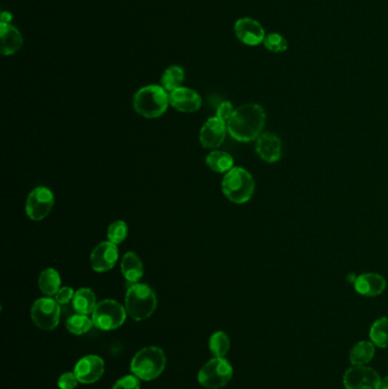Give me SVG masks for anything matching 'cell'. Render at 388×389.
<instances>
[{
    "instance_id": "484cf974",
    "label": "cell",
    "mask_w": 388,
    "mask_h": 389,
    "mask_svg": "<svg viewBox=\"0 0 388 389\" xmlns=\"http://www.w3.org/2000/svg\"><path fill=\"white\" fill-rule=\"evenodd\" d=\"M211 352L216 358H225L231 349V339L225 332H216L210 338Z\"/></svg>"
},
{
    "instance_id": "4fadbf2b",
    "label": "cell",
    "mask_w": 388,
    "mask_h": 389,
    "mask_svg": "<svg viewBox=\"0 0 388 389\" xmlns=\"http://www.w3.org/2000/svg\"><path fill=\"white\" fill-rule=\"evenodd\" d=\"M104 371L105 363L97 355H88L81 358L74 369L75 376L81 383H96L103 377Z\"/></svg>"
},
{
    "instance_id": "4dcf8cb0",
    "label": "cell",
    "mask_w": 388,
    "mask_h": 389,
    "mask_svg": "<svg viewBox=\"0 0 388 389\" xmlns=\"http://www.w3.org/2000/svg\"><path fill=\"white\" fill-rule=\"evenodd\" d=\"M79 380L74 372H67L58 379V387L61 389H75Z\"/></svg>"
},
{
    "instance_id": "d4e9b609",
    "label": "cell",
    "mask_w": 388,
    "mask_h": 389,
    "mask_svg": "<svg viewBox=\"0 0 388 389\" xmlns=\"http://www.w3.org/2000/svg\"><path fill=\"white\" fill-rule=\"evenodd\" d=\"M370 339L374 345L380 349L388 347V318L382 317L375 321L371 326Z\"/></svg>"
},
{
    "instance_id": "836d02e7",
    "label": "cell",
    "mask_w": 388,
    "mask_h": 389,
    "mask_svg": "<svg viewBox=\"0 0 388 389\" xmlns=\"http://www.w3.org/2000/svg\"><path fill=\"white\" fill-rule=\"evenodd\" d=\"M12 21V14L9 12L1 13V18H0V23H9Z\"/></svg>"
},
{
    "instance_id": "e0dca14e",
    "label": "cell",
    "mask_w": 388,
    "mask_h": 389,
    "mask_svg": "<svg viewBox=\"0 0 388 389\" xmlns=\"http://www.w3.org/2000/svg\"><path fill=\"white\" fill-rule=\"evenodd\" d=\"M387 287V281L379 273L368 272L357 275V280L354 281V288L360 295L365 297H376L382 295Z\"/></svg>"
},
{
    "instance_id": "6da1fadb",
    "label": "cell",
    "mask_w": 388,
    "mask_h": 389,
    "mask_svg": "<svg viewBox=\"0 0 388 389\" xmlns=\"http://www.w3.org/2000/svg\"><path fill=\"white\" fill-rule=\"evenodd\" d=\"M267 114L259 104H245L235 109L228 121L229 135L239 143L256 141L265 129Z\"/></svg>"
},
{
    "instance_id": "2e32d148",
    "label": "cell",
    "mask_w": 388,
    "mask_h": 389,
    "mask_svg": "<svg viewBox=\"0 0 388 389\" xmlns=\"http://www.w3.org/2000/svg\"><path fill=\"white\" fill-rule=\"evenodd\" d=\"M256 153L267 163H276L282 156V143L275 133H262L256 139Z\"/></svg>"
},
{
    "instance_id": "8992f818",
    "label": "cell",
    "mask_w": 388,
    "mask_h": 389,
    "mask_svg": "<svg viewBox=\"0 0 388 389\" xmlns=\"http://www.w3.org/2000/svg\"><path fill=\"white\" fill-rule=\"evenodd\" d=\"M92 319L98 329L105 332L118 329L126 322L127 309L116 301L104 300L97 304Z\"/></svg>"
},
{
    "instance_id": "8fae6325",
    "label": "cell",
    "mask_w": 388,
    "mask_h": 389,
    "mask_svg": "<svg viewBox=\"0 0 388 389\" xmlns=\"http://www.w3.org/2000/svg\"><path fill=\"white\" fill-rule=\"evenodd\" d=\"M227 131V122L218 116H214L209 119L201 128L199 132V141L205 148H218L225 141Z\"/></svg>"
},
{
    "instance_id": "7a4b0ae2",
    "label": "cell",
    "mask_w": 388,
    "mask_h": 389,
    "mask_svg": "<svg viewBox=\"0 0 388 389\" xmlns=\"http://www.w3.org/2000/svg\"><path fill=\"white\" fill-rule=\"evenodd\" d=\"M169 105L170 101L167 90L155 84L139 89L133 97L135 112L147 119L160 118L167 112Z\"/></svg>"
},
{
    "instance_id": "cb8c5ba5",
    "label": "cell",
    "mask_w": 388,
    "mask_h": 389,
    "mask_svg": "<svg viewBox=\"0 0 388 389\" xmlns=\"http://www.w3.org/2000/svg\"><path fill=\"white\" fill-rule=\"evenodd\" d=\"M184 80V71L178 65L170 66L164 71L161 79V86L167 92H171L182 87Z\"/></svg>"
},
{
    "instance_id": "ba28073f",
    "label": "cell",
    "mask_w": 388,
    "mask_h": 389,
    "mask_svg": "<svg viewBox=\"0 0 388 389\" xmlns=\"http://www.w3.org/2000/svg\"><path fill=\"white\" fill-rule=\"evenodd\" d=\"M61 305L52 297L39 298L31 309L32 321L38 328L45 332H52L60 324Z\"/></svg>"
},
{
    "instance_id": "f1b7e54d",
    "label": "cell",
    "mask_w": 388,
    "mask_h": 389,
    "mask_svg": "<svg viewBox=\"0 0 388 389\" xmlns=\"http://www.w3.org/2000/svg\"><path fill=\"white\" fill-rule=\"evenodd\" d=\"M265 47L272 53H284L288 49V43L279 33H269L265 35Z\"/></svg>"
},
{
    "instance_id": "52a82bcc",
    "label": "cell",
    "mask_w": 388,
    "mask_h": 389,
    "mask_svg": "<svg viewBox=\"0 0 388 389\" xmlns=\"http://www.w3.org/2000/svg\"><path fill=\"white\" fill-rule=\"evenodd\" d=\"M233 366L225 358H214L209 361L199 372V383L209 389L225 387L233 378Z\"/></svg>"
},
{
    "instance_id": "5b68a950",
    "label": "cell",
    "mask_w": 388,
    "mask_h": 389,
    "mask_svg": "<svg viewBox=\"0 0 388 389\" xmlns=\"http://www.w3.org/2000/svg\"><path fill=\"white\" fill-rule=\"evenodd\" d=\"M167 366V358L160 347L148 346L139 351L131 361V372L145 381L154 380Z\"/></svg>"
},
{
    "instance_id": "277c9868",
    "label": "cell",
    "mask_w": 388,
    "mask_h": 389,
    "mask_svg": "<svg viewBox=\"0 0 388 389\" xmlns=\"http://www.w3.org/2000/svg\"><path fill=\"white\" fill-rule=\"evenodd\" d=\"M222 192L233 204H245L253 197L255 181L253 175L243 168H233L222 179Z\"/></svg>"
},
{
    "instance_id": "ac0fdd59",
    "label": "cell",
    "mask_w": 388,
    "mask_h": 389,
    "mask_svg": "<svg viewBox=\"0 0 388 389\" xmlns=\"http://www.w3.org/2000/svg\"><path fill=\"white\" fill-rule=\"evenodd\" d=\"M0 39H1V54L4 56L14 55L23 45V38L21 32L9 23H0Z\"/></svg>"
},
{
    "instance_id": "1f68e13d",
    "label": "cell",
    "mask_w": 388,
    "mask_h": 389,
    "mask_svg": "<svg viewBox=\"0 0 388 389\" xmlns=\"http://www.w3.org/2000/svg\"><path fill=\"white\" fill-rule=\"evenodd\" d=\"M75 292L71 287H62L58 290L57 294L55 295V300L60 305H67L70 302L73 301L74 298Z\"/></svg>"
},
{
    "instance_id": "603a6c76",
    "label": "cell",
    "mask_w": 388,
    "mask_h": 389,
    "mask_svg": "<svg viewBox=\"0 0 388 389\" xmlns=\"http://www.w3.org/2000/svg\"><path fill=\"white\" fill-rule=\"evenodd\" d=\"M206 164L212 171L218 173H227L235 168L233 156L221 150H213L207 155Z\"/></svg>"
},
{
    "instance_id": "ffe728a7",
    "label": "cell",
    "mask_w": 388,
    "mask_h": 389,
    "mask_svg": "<svg viewBox=\"0 0 388 389\" xmlns=\"http://www.w3.org/2000/svg\"><path fill=\"white\" fill-rule=\"evenodd\" d=\"M72 304L73 309L79 314H92L97 307L95 292L89 288H80L75 292Z\"/></svg>"
},
{
    "instance_id": "5bb4252c",
    "label": "cell",
    "mask_w": 388,
    "mask_h": 389,
    "mask_svg": "<svg viewBox=\"0 0 388 389\" xmlns=\"http://www.w3.org/2000/svg\"><path fill=\"white\" fill-rule=\"evenodd\" d=\"M235 33L239 40L248 46H259L265 39V29L253 18H244L235 24Z\"/></svg>"
},
{
    "instance_id": "f546056e",
    "label": "cell",
    "mask_w": 388,
    "mask_h": 389,
    "mask_svg": "<svg viewBox=\"0 0 388 389\" xmlns=\"http://www.w3.org/2000/svg\"><path fill=\"white\" fill-rule=\"evenodd\" d=\"M112 389H140V381L137 376H126L118 379Z\"/></svg>"
},
{
    "instance_id": "9a60e30c",
    "label": "cell",
    "mask_w": 388,
    "mask_h": 389,
    "mask_svg": "<svg viewBox=\"0 0 388 389\" xmlns=\"http://www.w3.org/2000/svg\"><path fill=\"white\" fill-rule=\"evenodd\" d=\"M169 101L173 109L182 113H194L199 111L201 106V96L193 89L184 87H180L171 92L169 94Z\"/></svg>"
},
{
    "instance_id": "4316f807",
    "label": "cell",
    "mask_w": 388,
    "mask_h": 389,
    "mask_svg": "<svg viewBox=\"0 0 388 389\" xmlns=\"http://www.w3.org/2000/svg\"><path fill=\"white\" fill-rule=\"evenodd\" d=\"M94 327L92 319L88 318V315L77 313L71 318L67 319V328L73 335L80 336L87 334Z\"/></svg>"
},
{
    "instance_id": "e575fe53",
    "label": "cell",
    "mask_w": 388,
    "mask_h": 389,
    "mask_svg": "<svg viewBox=\"0 0 388 389\" xmlns=\"http://www.w3.org/2000/svg\"><path fill=\"white\" fill-rule=\"evenodd\" d=\"M380 389H388V376L387 377L384 378V379H382V386H380Z\"/></svg>"
},
{
    "instance_id": "7c38bea8",
    "label": "cell",
    "mask_w": 388,
    "mask_h": 389,
    "mask_svg": "<svg viewBox=\"0 0 388 389\" xmlns=\"http://www.w3.org/2000/svg\"><path fill=\"white\" fill-rule=\"evenodd\" d=\"M118 260V247L111 241L99 243L90 254V263L96 272H106L113 269Z\"/></svg>"
},
{
    "instance_id": "7402d4cb",
    "label": "cell",
    "mask_w": 388,
    "mask_h": 389,
    "mask_svg": "<svg viewBox=\"0 0 388 389\" xmlns=\"http://www.w3.org/2000/svg\"><path fill=\"white\" fill-rule=\"evenodd\" d=\"M375 356V345L372 341H362L354 345L350 352V361L353 366H365Z\"/></svg>"
},
{
    "instance_id": "30bf717a",
    "label": "cell",
    "mask_w": 388,
    "mask_h": 389,
    "mask_svg": "<svg viewBox=\"0 0 388 389\" xmlns=\"http://www.w3.org/2000/svg\"><path fill=\"white\" fill-rule=\"evenodd\" d=\"M343 383L346 389H380L378 372L365 366H354L345 372Z\"/></svg>"
},
{
    "instance_id": "9c48e42d",
    "label": "cell",
    "mask_w": 388,
    "mask_h": 389,
    "mask_svg": "<svg viewBox=\"0 0 388 389\" xmlns=\"http://www.w3.org/2000/svg\"><path fill=\"white\" fill-rule=\"evenodd\" d=\"M55 197L47 187H37L26 198V212L31 220L41 221L48 217L54 207Z\"/></svg>"
},
{
    "instance_id": "d6a6232c",
    "label": "cell",
    "mask_w": 388,
    "mask_h": 389,
    "mask_svg": "<svg viewBox=\"0 0 388 389\" xmlns=\"http://www.w3.org/2000/svg\"><path fill=\"white\" fill-rule=\"evenodd\" d=\"M233 112H235V109L231 102H222L216 109V116L228 122L233 116Z\"/></svg>"
},
{
    "instance_id": "83f0119b",
    "label": "cell",
    "mask_w": 388,
    "mask_h": 389,
    "mask_svg": "<svg viewBox=\"0 0 388 389\" xmlns=\"http://www.w3.org/2000/svg\"><path fill=\"white\" fill-rule=\"evenodd\" d=\"M128 234H129L128 224L122 220L116 221L107 229V239L111 243L118 245L127 239Z\"/></svg>"
},
{
    "instance_id": "3957f363",
    "label": "cell",
    "mask_w": 388,
    "mask_h": 389,
    "mask_svg": "<svg viewBox=\"0 0 388 389\" xmlns=\"http://www.w3.org/2000/svg\"><path fill=\"white\" fill-rule=\"evenodd\" d=\"M157 298L150 286L144 283H130L126 294V309L130 318L135 321L150 318L155 312Z\"/></svg>"
},
{
    "instance_id": "d6986e66",
    "label": "cell",
    "mask_w": 388,
    "mask_h": 389,
    "mask_svg": "<svg viewBox=\"0 0 388 389\" xmlns=\"http://www.w3.org/2000/svg\"><path fill=\"white\" fill-rule=\"evenodd\" d=\"M121 271L128 283H138L144 275V265L138 255L133 252L126 253L121 261Z\"/></svg>"
},
{
    "instance_id": "44dd1931",
    "label": "cell",
    "mask_w": 388,
    "mask_h": 389,
    "mask_svg": "<svg viewBox=\"0 0 388 389\" xmlns=\"http://www.w3.org/2000/svg\"><path fill=\"white\" fill-rule=\"evenodd\" d=\"M61 283L60 273L52 268L43 270L38 280L41 292L48 297H52L57 294L58 290L62 288Z\"/></svg>"
}]
</instances>
